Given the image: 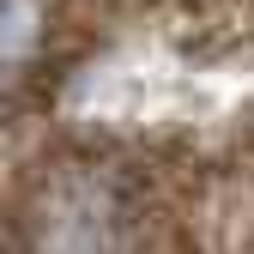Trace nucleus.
I'll use <instances>...</instances> for the list:
<instances>
[{"instance_id": "1", "label": "nucleus", "mask_w": 254, "mask_h": 254, "mask_svg": "<svg viewBox=\"0 0 254 254\" xmlns=\"http://www.w3.org/2000/svg\"><path fill=\"white\" fill-rule=\"evenodd\" d=\"M121 248V194L103 170L55 176L30 212V254H115Z\"/></svg>"}, {"instance_id": "2", "label": "nucleus", "mask_w": 254, "mask_h": 254, "mask_svg": "<svg viewBox=\"0 0 254 254\" xmlns=\"http://www.w3.org/2000/svg\"><path fill=\"white\" fill-rule=\"evenodd\" d=\"M0 43H6V73H24V61L43 43V0H6Z\"/></svg>"}]
</instances>
